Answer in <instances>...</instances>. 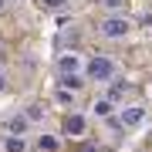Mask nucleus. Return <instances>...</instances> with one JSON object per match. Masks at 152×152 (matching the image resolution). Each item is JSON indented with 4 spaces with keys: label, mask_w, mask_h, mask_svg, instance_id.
<instances>
[{
    "label": "nucleus",
    "mask_w": 152,
    "mask_h": 152,
    "mask_svg": "<svg viewBox=\"0 0 152 152\" xmlns=\"http://www.w3.org/2000/svg\"><path fill=\"white\" fill-rule=\"evenodd\" d=\"M98 34L105 41H125L132 34V20L125 14H108L105 20H98Z\"/></svg>",
    "instance_id": "f257e3e1"
},
{
    "label": "nucleus",
    "mask_w": 152,
    "mask_h": 152,
    "mask_svg": "<svg viewBox=\"0 0 152 152\" xmlns=\"http://www.w3.org/2000/svg\"><path fill=\"white\" fill-rule=\"evenodd\" d=\"M115 71H118V68H115V61L105 58V54H95V58L85 61V78H88V81H112Z\"/></svg>",
    "instance_id": "f03ea898"
},
{
    "label": "nucleus",
    "mask_w": 152,
    "mask_h": 152,
    "mask_svg": "<svg viewBox=\"0 0 152 152\" xmlns=\"http://www.w3.org/2000/svg\"><path fill=\"white\" fill-rule=\"evenodd\" d=\"M58 75H61V81H64V78H85V58L75 54V51L61 54L58 58Z\"/></svg>",
    "instance_id": "7ed1b4c3"
},
{
    "label": "nucleus",
    "mask_w": 152,
    "mask_h": 152,
    "mask_svg": "<svg viewBox=\"0 0 152 152\" xmlns=\"http://www.w3.org/2000/svg\"><path fill=\"white\" fill-rule=\"evenodd\" d=\"M142 122H145V108L142 105H129V108L118 112V125H125V129H139Z\"/></svg>",
    "instance_id": "20e7f679"
},
{
    "label": "nucleus",
    "mask_w": 152,
    "mask_h": 152,
    "mask_svg": "<svg viewBox=\"0 0 152 152\" xmlns=\"http://www.w3.org/2000/svg\"><path fill=\"white\" fill-rule=\"evenodd\" d=\"M85 129H88V122H85V115H78V112H68V118H64V132L68 135H85Z\"/></svg>",
    "instance_id": "39448f33"
},
{
    "label": "nucleus",
    "mask_w": 152,
    "mask_h": 152,
    "mask_svg": "<svg viewBox=\"0 0 152 152\" xmlns=\"http://www.w3.org/2000/svg\"><path fill=\"white\" fill-rule=\"evenodd\" d=\"M27 129H31V118H27L24 112H17V115L7 118V135H24Z\"/></svg>",
    "instance_id": "423d86ee"
},
{
    "label": "nucleus",
    "mask_w": 152,
    "mask_h": 152,
    "mask_svg": "<svg viewBox=\"0 0 152 152\" xmlns=\"http://www.w3.org/2000/svg\"><path fill=\"white\" fill-rule=\"evenodd\" d=\"M0 149H4V152H27V139H24V135H4Z\"/></svg>",
    "instance_id": "0eeeda50"
},
{
    "label": "nucleus",
    "mask_w": 152,
    "mask_h": 152,
    "mask_svg": "<svg viewBox=\"0 0 152 152\" xmlns=\"http://www.w3.org/2000/svg\"><path fill=\"white\" fill-rule=\"evenodd\" d=\"M37 7H41V10H48V14H54V10H64L68 0H37Z\"/></svg>",
    "instance_id": "6e6552de"
},
{
    "label": "nucleus",
    "mask_w": 152,
    "mask_h": 152,
    "mask_svg": "<svg viewBox=\"0 0 152 152\" xmlns=\"http://www.w3.org/2000/svg\"><path fill=\"white\" fill-rule=\"evenodd\" d=\"M91 108H95V115H98V118H108V115H112V108H115V105L108 102V98H102V102H95V105H91Z\"/></svg>",
    "instance_id": "1a4fd4ad"
},
{
    "label": "nucleus",
    "mask_w": 152,
    "mask_h": 152,
    "mask_svg": "<svg viewBox=\"0 0 152 152\" xmlns=\"http://www.w3.org/2000/svg\"><path fill=\"white\" fill-rule=\"evenodd\" d=\"M102 7L108 14H125V7H129V0H102Z\"/></svg>",
    "instance_id": "9d476101"
},
{
    "label": "nucleus",
    "mask_w": 152,
    "mask_h": 152,
    "mask_svg": "<svg viewBox=\"0 0 152 152\" xmlns=\"http://www.w3.org/2000/svg\"><path fill=\"white\" fill-rule=\"evenodd\" d=\"M24 115L31 118V125H37V122L44 118V105H27V108H24Z\"/></svg>",
    "instance_id": "9b49d317"
},
{
    "label": "nucleus",
    "mask_w": 152,
    "mask_h": 152,
    "mask_svg": "<svg viewBox=\"0 0 152 152\" xmlns=\"http://www.w3.org/2000/svg\"><path fill=\"white\" fill-rule=\"evenodd\" d=\"M37 145H41V152H58V139L54 135H41Z\"/></svg>",
    "instance_id": "f8f14e48"
},
{
    "label": "nucleus",
    "mask_w": 152,
    "mask_h": 152,
    "mask_svg": "<svg viewBox=\"0 0 152 152\" xmlns=\"http://www.w3.org/2000/svg\"><path fill=\"white\" fill-rule=\"evenodd\" d=\"M54 98H58L61 105H71V108H75V91H68V88H58V95H54Z\"/></svg>",
    "instance_id": "ddd939ff"
},
{
    "label": "nucleus",
    "mask_w": 152,
    "mask_h": 152,
    "mask_svg": "<svg viewBox=\"0 0 152 152\" xmlns=\"http://www.w3.org/2000/svg\"><path fill=\"white\" fill-rule=\"evenodd\" d=\"M7 88H10V78H7V71L0 68V91H7Z\"/></svg>",
    "instance_id": "4468645a"
},
{
    "label": "nucleus",
    "mask_w": 152,
    "mask_h": 152,
    "mask_svg": "<svg viewBox=\"0 0 152 152\" xmlns=\"http://www.w3.org/2000/svg\"><path fill=\"white\" fill-rule=\"evenodd\" d=\"M7 4H10V0H0V10H7Z\"/></svg>",
    "instance_id": "2eb2a0df"
}]
</instances>
